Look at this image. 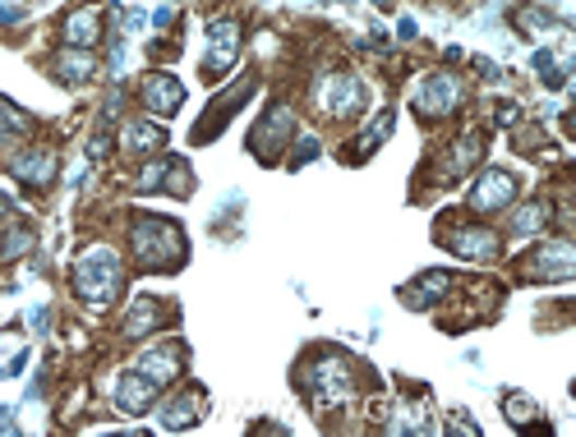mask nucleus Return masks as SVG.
<instances>
[{
	"label": "nucleus",
	"instance_id": "obj_11",
	"mask_svg": "<svg viewBox=\"0 0 576 437\" xmlns=\"http://www.w3.org/2000/svg\"><path fill=\"white\" fill-rule=\"evenodd\" d=\"M549 226V203L544 198H535V203H526L517 217H512V235H540Z\"/></svg>",
	"mask_w": 576,
	"mask_h": 437
},
{
	"label": "nucleus",
	"instance_id": "obj_14",
	"mask_svg": "<svg viewBox=\"0 0 576 437\" xmlns=\"http://www.w3.org/2000/svg\"><path fill=\"white\" fill-rule=\"evenodd\" d=\"M14 171L24 175V180H33V184H47V180H51V153H43V157H37V161L19 157V161H14Z\"/></svg>",
	"mask_w": 576,
	"mask_h": 437
},
{
	"label": "nucleus",
	"instance_id": "obj_15",
	"mask_svg": "<svg viewBox=\"0 0 576 437\" xmlns=\"http://www.w3.org/2000/svg\"><path fill=\"white\" fill-rule=\"evenodd\" d=\"M507 420H512V424L535 420V401H526V397H517V391H512V397H507Z\"/></svg>",
	"mask_w": 576,
	"mask_h": 437
},
{
	"label": "nucleus",
	"instance_id": "obj_3",
	"mask_svg": "<svg viewBox=\"0 0 576 437\" xmlns=\"http://www.w3.org/2000/svg\"><path fill=\"white\" fill-rule=\"evenodd\" d=\"M208 56H203V74H221V70H231L236 65V51H240V24L236 19H217V24L208 28Z\"/></svg>",
	"mask_w": 576,
	"mask_h": 437
},
{
	"label": "nucleus",
	"instance_id": "obj_7",
	"mask_svg": "<svg viewBox=\"0 0 576 437\" xmlns=\"http://www.w3.org/2000/svg\"><path fill=\"white\" fill-rule=\"evenodd\" d=\"M447 248L452 254H461V258H476V263H489L493 254H499V235L489 231V226H470L466 235H457V240H447Z\"/></svg>",
	"mask_w": 576,
	"mask_h": 437
},
{
	"label": "nucleus",
	"instance_id": "obj_10",
	"mask_svg": "<svg viewBox=\"0 0 576 437\" xmlns=\"http://www.w3.org/2000/svg\"><path fill=\"white\" fill-rule=\"evenodd\" d=\"M199 414H203V397H199V391H190V397L161 405V428H190Z\"/></svg>",
	"mask_w": 576,
	"mask_h": 437
},
{
	"label": "nucleus",
	"instance_id": "obj_12",
	"mask_svg": "<svg viewBox=\"0 0 576 437\" xmlns=\"http://www.w3.org/2000/svg\"><path fill=\"white\" fill-rule=\"evenodd\" d=\"M65 41H70V47H93V41H97V10H79V14H70Z\"/></svg>",
	"mask_w": 576,
	"mask_h": 437
},
{
	"label": "nucleus",
	"instance_id": "obj_5",
	"mask_svg": "<svg viewBox=\"0 0 576 437\" xmlns=\"http://www.w3.org/2000/svg\"><path fill=\"white\" fill-rule=\"evenodd\" d=\"M530 263V277H540V281H567L576 267H572V244L567 240H553L544 248H535V254L526 258Z\"/></svg>",
	"mask_w": 576,
	"mask_h": 437
},
{
	"label": "nucleus",
	"instance_id": "obj_1",
	"mask_svg": "<svg viewBox=\"0 0 576 437\" xmlns=\"http://www.w3.org/2000/svg\"><path fill=\"white\" fill-rule=\"evenodd\" d=\"M130 248H134V263L139 267H176L184 258V240L171 221H157V217H139L134 231H130Z\"/></svg>",
	"mask_w": 576,
	"mask_h": 437
},
{
	"label": "nucleus",
	"instance_id": "obj_13",
	"mask_svg": "<svg viewBox=\"0 0 576 437\" xmlns=\"http://www.w3.org/2000/svg\"><path fill=\"white\" fill-rule=\"evenodd\" d=\"M161 143H167V134H161L157 124H134L125 134V148H134V153H157Z\"/></svg>",
	"mask_w": 576,
	"mask_h": 437
},
{
	"label": "nucleus",
	"instance_id": "obj_6",
	"mask_svg": "<svg viewBox=\"0 0 576 437\" xmlns=\"http://www.w3.org/2000/svg\"><path fill=\"white\" fill-rule=\"evenodd\" d=\"M134 373H143L153 387H171L180 378V345H153V350H143Z\"/></svg>",
	"mask_w": 576,
	"mask_h": 437
},
{
	"label": "nucleus",
	"instance_id": "obj_4",
	"mask_svg": "<svg viewBox=\"0 0 576 437\" xmlns=\"http://www.w3.org/2000/svg\"><path fill=\"white\" fill-rule=\"evenodd\" d=\"M512 198H517V180L507 171H484L480 184L470 190V207H476V213H503Z\"/></svg>",
	"mask_w": 576,
	"mask_h": 437
},
{
	"label": "nucleus",
	"instance_id": "obj_8",
	"mask_svg": "<svg viewBox=\"0 0 576 437\" xmlns=\"http://www.w3.org/2000/svg\"><path fill=\"white\" fill-rule=\"evenodd\" d=\"M143 101H148V111H157V116H171L180 101H184V88L176 78H167V74H153L148 78V88H143Z\"/></svg>",
	"mask_w": 576,
	"mask_h": 437
},
{
	"label": "nucleus",
	"instance_id": "obj_9",
	"mask_svg": "<svg viewBox=\"0 0 576 437\" xmlns=\"http://www.w3.org/2000/svg\"><path fill=\"white\" fill-rule=\"evenodd\" d=\"M327 88H333V97L323 93V107L333 111V116H351V111H360V101H364V93H360V83L351 78V74H337L333 83H327Z\"/></svg>",
	"mask_w": 576,
	"mask_h": 437
},
{
	"label": "nucleus",
	"instance_id": "obj_2",
	"mask_svg": "<svg viewBox=\"0 0 576 437\" xmlns=\"http://www.w3.org/2000/svg\"><path fill=\"white\" fill-rule=\"evenodd\" d=\"M120 281H125V272H120L111 248H93V254L79 263V295L93 304H111L120 295Z\"/></svg>",
	"mask_w": 576,
	"mask_h": 437
}]
</instances>
